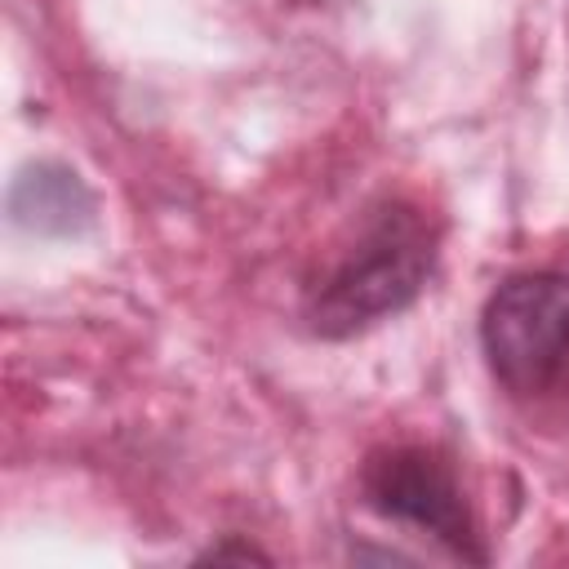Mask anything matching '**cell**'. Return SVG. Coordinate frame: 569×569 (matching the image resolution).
<instances>
[{
	"label": "cell",
	"instance_id": "cell-1",
	"mask_svg": "<svg viewBox=\"0 0 569 569\" xmlns=\"http://www.w3.org/2000/svg\"><path fill=\"white\" fill-rule=\"evenodd\" d=\"M440 231L431 213H422L409 200H382L373 204L351 240L325 262V271L307 284L302 316L311 333L320 338H351L396 311H405L431 267H436Z\"/></svg>",
	"mask_w": 569,
	"mask_h": 569
},
{
	"label": "cell",
	"instance_id": "cell-2",
	"mask_svg": "<svg viewBox=\"0 0 569 569\" xmlns=\"http://www.w3.org/2000/svg\"><path fill=\"white\" fill-rule=\"evenodd\" d=\"M480 347L511 396H569V276L529 271L502 280L480 311Z\"/></svg>",
	"mask_w": 569,
	"mask_h": 569
},
{
	"label": "cell",
	"instance_id": "cell-3",
	"mask_svg": "<svg viewBox=\"0 0 569 569\" xmlns=\"http://www.w3.org/2000/svg\"><path fill=\"white\" fill-rule=\"evenodd\" d=\"M360 489L369 507L387 520H405L413 529H427L440 538L453 556L485 565L489 551L480 547L471 507L462 498V485L453 467L431 445H382L365 458Z\"/></svg>",
	"mask_w": 569,
	"mask_h": 569
}]
</instances>
